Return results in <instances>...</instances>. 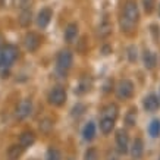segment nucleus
<instances>
[{"label": "nucleus", "mask_w": 160, "mask_h": 160, "mask_svg": "<svg viewBox=\"0 0 160 160\" xmlns=\"http://www.w3.org/2000/svg\"><path fill=\"white\" fill-rule=\"evenodd\" d=\"M54 126V122L50 119V118H44L40 121V131L43 134H50V131L53 129Z\"/></svg>", "instance_id": "obj_23"}, {"label": "nucleus", "mask_w": 160, "mask_h": 160, "mask_svg": "<svg viewBox=\"0 0 160 160\" xmlns=\"http://www.w3.org/2000/svg\"><path fill=\"white\" fill-rule=\"evenodd\" d=\"M31 112H32V100L31 98H24L16 107V118L24 121L31 115Z\"/></svg>", "instance_id": "obj_10"}, {"label": "nucleus", "mask_w": 160, "mask_h": 160, "mask_svg": "<svg viewBox=\"0 0 160 160\" xmlns=\"http://www.w3.org/2000/svg\"><path fill=\"white\" fill-rule=\"evenodd\" d=\"M24 44L25 49L28 50L29 53H35L41 46V37L37 32H28L24 38Z\"/></svg>", "instance_id": "obj_8"}, {"label": "nucleus", "mask_w": 160, "mask_h": 160, "mask_svg": "<svg viewBox=\"0 0 160 160\" xmlns=\"http://www.w3.org/2000/svg\"><path fill=\"white\" fill-rule=\"evenodd\" d=\"M102 116L110 118L113 121H116L118 116H119V106H118L116 103H109V104H106L102 110Z\"/></svg>", "instance_id": "obj_16"}, {"label": "nucleus", "mask_w": 160, "mask_h": 160, "mask_svg": "<svg viewBox=\"0 0 160 160\" xmlns=\"http://www.w3.org/2000/svg\"><path fill=\"white\" fill-rule=\"evenodd\" d=\"M24 153V148L19 146V144H13L8 148V157L9 160H18Z\"/></svg>", "instance_id": "obj_22"}, {"label": "nucleus", "mask_w": 160, "mask_h": 160, "mask_svg": "<svg viewBox=\"0 0 160 160\" xmlns=\"http://www.w3.org/2000/svg\"><path fill=\"white\" fill-rule=\"evenodd\" d=\"M32 5V0H21V9H29Z\"/></svg>", "instance_id": "obj_31"}, {"label": "nucleus", "mask_w": 160, "mask_h": 160, "mask_svg": "<svg viewBox=\"0 0 160 160\" xmlns=\"http://www.w3.org/2000/svg\"><path fill=\"white\" fill-rule=\"evenodd\" d=\"M140 19L138 5L134 0H128L123 6V12L121 15V28L122 31H131Z\"/></svg>", "instance_id": "obj_1"}, {"label": "nucleus", "mask_w": 160, "mask_h": 160, "mask_svg": "<svg viewBox=\"0 0 160 160\" xmlns=\"http://www.w3.org/2000/svg\"><path fill=\"white\" fill-rule=\"evenodd\" d=\"M159 16H160V6H159Z\"/></svg>", "instance_id": "obj_35"}, {"label": "nucleus", "mask_w": 160, "mask_h": 160, "mask_svg": "<svg viewBox=\"0 0 160 160\" xmlns=\"http://www.w3.org/2000/svg\"><path fill=\"white\" fill-rule=\"evenodd\" d=\"M73 65V54L71 50L63 49L56 56V73L59 77H66Z\"/></svg>", "instance_id": "obj_2"}, {"label": "nucleus", "mask_w": 160, "mask_h": 160, "mask_svg": "<svg viewBox=\"0 0 160 160\" xmlns=\"http://www.w3.org/2000/svg\"><path fill=\"white\" fill-rule=\"evenodd\" d=\"M156 6V0H142V8L147 13H151Z\"/></svg>", "instance_id": "obj_28"}, {"label": "nucleus", "mask_w": 160, "mask_h": 160, "mask_svg": "<svg viewBox=\"0 0 160 160\" xmlns=\"http://www.w3.org/2000/svg\"><path fill=\"white\" fill-rule=\"evenodd\" d=\"M134 92H135V84L132 82L131 79H121L116 85V97L119 100H129L134 97Z\"/></svg>", "instance_id": "obj_3"}, {"label": "nucleus", "mask_w": 160, "mask_h": 160, "mask_svg": "<svg viewBox=\"0 0 160 160\" xmlns=\"http://www.w3.org/2000/svg\"><path fill=\"white\" fill-rule=\"evenodd\" d=\"M142 107L147 113H156L160 109V97L154 92L147 94L146 97L142 98Z\"/></svg>", "instance_id": "obj_7"}, {"label": "nucleus", "mask_w": 160, "mask_h": 160, "mask_svg": "<svg viewBox=\"0 0 160 160\" xmlns=\"http://www.w3.org/2000/svg\"><path fill=\"white\" fill-rule=\"evenodd\" d=\"M115 144H116V151L119 154H126L129 150V135L123 129H118L115 135Z\"/></svg>", "instance_id": "obj_6"}, {"label": "nucleus", "mask_w": 160, "mask_h": 160, "mask_svg": "<svg viewBox=\"0 0 160 160\" xmlns=\"http://www.w3.org/2000/svg\"><path fill=\"white\" fill-rule=\"evenodd\" d=\"M18 22H19L21 27L28 28L31 22H32V12H31V9H22L19 18H18Z\"/></svg>", "instance_id": "obj_21"}, {"label": "nucleus", "mask_w": 160, "mask_h": 160, "mask_svg": "<svg viewBox=\"0 0 160 160\" xmlns=\"http://www.w3.org/2000/svg\"><path fill=\"white\" fill-rule=\"evenodd\" d=\"M115 122L113 119H110V118H103L100 119V122H98V126H100V132H102L103 135H109V134H112V131L115 129Z\"/></svg>", "instance_id": "obj_17"}, {"label": "nucleus", "mask_w": 160, "mask_h": 160, "mask_svg": "<svg viewBox=\"0 0 160 160\" xmlns=\"http://www.w3.org/2000/svg\"><path fill=\"white\" fill-rule=\"evenodd\" d=\"M109 52H110L109 47H104V49H103V54H109Z\"/></svg>", "instance_id": "obj_32"}, {"label": "nucleus", "mask_w": 160, "mask_h": 160, "mask_svg": "<svg viewBox=\"0 0 160 160\" xmlns=\"http://www.w3.org/2000/svg\"><path fill=\"white\" fill-rule=\"evenodd\" d=\"M142 63H144V68L147 71H153L157 65V56L154 52H151L150 49H146L142 52Z\"/></svg>", "instance_id": "obj_13"}, {"label": "nucleus", "mask_w": 160, "mask_h": 160, "mask_svg": "<svg viewBox=\"0 0 160 160\" xmlns=\"http://www.w3.org/2000/svg\"><path fill=\"white\" fill-rule=\"evenodd\" d=\"M52 18H53V10L50 9V8H43L38 12V15H37V25L41 29H46L49 27Z\"/></svg>", "instance_id": "obj_11"}, {"label": "nucleus", "mask_w": 160, "mask_h": 160, "mask_svg": "<svg viewBox=\"0 0 160 160\" xmlns=\"http://www.w3.org/2000/svg\"><path fill=\"white\" fill-rule=\"evenodd\" d=\"M128 153L131 154L132 160H141L144 156V141L142 138L137 137L135 140L132 141V144H129V150Z\"/></svg>", "instance_id": "obj_9"}, {"label": "nucleus", "mask_w": 160, "mask_h": 160, "mask_svg": "<svg viewBox=\"0 0 160 160\" xmlns=\"http://www.w3.org/2000/svg\"><path fill=\"white\" fill-rule=\"evenodd\" d=\"M159 160H160V157H159Z\"/></svg>", "instance_id": "obj_36"}, {"label": "nucleus", "mask_w": 160, "mask_h": 160, "mask_svg": "<svg viewBox=\"0 0 160 160\" xmlns=\"http://www.w3.org/2000/svg\"><path fill=\"white\" fill-rule=\"evenodd\" d=\"M137 59H138V50L135 46H129L128 47V60L131 63H135Z\"/></svg>", "instance_id": "obj_27"}, {"label": "nucleus", "mask_w": 160, "mask_h": 160, "mask_svg": "<svg viewBox=\"0 0 160 160\" xmlns=\"http://www.w3.org/2000/svg\"><path fill=\"white\" fill-rule=\"evenodd\" d=\"M47 100H49V103L52 104V106L62 107V106H65V103H66V100H68V92H66V90H65L63 87L56 85V87H53L52 90H50Z\"/></svg>", "instance_id": "obj_5"}, {"label": "nucleus", "mask_w": 160, "mask_h": 160, "mask_svg": "<svg viewBox=\"0 0 160 160\" xmlns=\"http://www.w3.org/2000/svg\"><path fill=\"white\" fill-rule=\"evenodd\" d=\"M19 56V50L16 46L13 44H6L2 47V65L0 66H5V68H10L15 63V60Z\"/></svg>", "instance_id": "obj_4"}, {"label": "nucleus", "mask_w": 160, "mask_h": 160, "mask_svg": "<svg viewBox=\"0 0 160 160\" xmlns=\"http://www.w3.org/2000/svg\"><path fill=\"white\" fill-rule=\"evenodd\" d=\"M85 110H87V106H85L84 103H77V104L72 107L71 115H72L73 118H79V116H82L84 113H85Z\"/></svg>", "instance_id": "obj_25"}, {"label": "nucleus", "mask_w": 160, "mask_h": 160, "mask_svg": "<svg viewBox=\"0 0 160 160\" xmlns=\"http://www.w3.org/2000/svg\"><path fill=\"white\" fill-rule=\"evenodd\" d=\"M106 160H119V153L116 150H109L106 154Z\"/></svg>", "instance_id": "obj_30"}, {"label": "nucleus", "mask_w": 160, "mask_h": 160, "mask_svg": "<svg viewBox=\"0 0 160 160\" xmlns=\"http://www.w3.org/2000/svg\"><path fill=\"white\" fill-rule=\"evenodd\" d=\"M137 121H138V109L135 106H132L125 113V125L128 128H134L137 125Z\"/></svg>", "instance_id": "obj_18"}, {"label": "nucleus", "mask_w": 160, "mask_h": 160, "mask_svg": "<svg viewBox=\"0 0 160 160\" xmlns=\"http://www.w3.org/2000/svg\"><path fill=\"white\" fill-rule=\"evenodd\" d=\"M159 97H160V96H159Z\"/></svg>", "instance_id": "obj_37"}, {"label": "nucleus", "mask_w": 160, "mask_h": 160, "mask_svg": "<svg viewBox=\"0 0 160 160\" xmlns=\"http://www.w3.org/2000/svg\"><path fill=\"white\" fill-rule=\"evenodd\" d=\"M44 160H62V153L56 147H49L44 156Z\"/></svg>", "instance_id": "obj_24"}, {"label": "nucleus", "mask_w": 160, "mask_h": 160, "mask_svg": "<svg viewBox=\"0 0 160 160\" xmlns=\"http://www.w3.org/2000/svg\"><path fill=\"white\" fill-rule=\"evenodd\" d=\"M84 160H98V151L94 147H88L84 153Z\"/></svg>", "instance_id": "obj_26"}, {"label": "nucleus", "mask_w": 160, "mask_h": 160, "mask_svg": "<svg viewBox=\"0 0 160 160\" xmlns=\"http://www.w3.org/2000/svg\"><path fill=\"white\" fill-rule=\"evenodd\" d=\"M150 28H151L150 31H151V34H153V38H154L156 41H157V40L160 38V28H159V27H157L156 24H153V25L150 27Z\"/></svg>", "instance_id": "obj_29"}, {"label": "nucleus", "mask_w": 160, "mask_h": 160, "mask_svg": "<svg viewBox=\"0 0 160 160\" xmlns=\"http://www.w3.org/2000/svg\"><path fill=\"white\" fill-rule=\"evenodd\" d=\"M2 41H3V38H2V35H0V44H2Z\"/></svg>", "instance_id": "obj_34"}, {"label": "nucleus", "mask_w": 160, "mask_h": 160, "mask_svg": "<svg viewBox=\"0 0 160 160\" xmlns=\"http://www.w3.org/2000/svg\"><path fill=\"white\" fill-rule=\"evenodd\" d=\"M35 140H37V137H35L34 131H29V129H27V131L21 132V135H19V146L22 147L24 150H27V148H29V147L34 146Z\"/></svg>", "instance_id": "obj_12"}, {"label": "nucleus", "mask_w": 160, "mask_h": 160, "mask_svg": "<svg viewBox=\"0 0 160 160\" xmlns=\"http://www.w3.org/2000/svg\"><path fill=\"white\" fill-rule=\"evenodd\" d=\"M78 32H79V27H78L77 22H71L68 24V27L65 28V34H63V38L66 43H73L75 40L78 38Z\"/></svg>", "instance_id": "obj_14"}, {"label": "nucleus", "mask_w": 160, "mask_h": 160, "mask_svg": "<svg viewBox=\"0 0 160 160\" xmlns=\"http://www.w3.org/2000/svg\"><path fill=\"white\" fill-rule=\"evenodd\" d=\"M96 132H97V128H96V123L92 121L87 122L82 128V138L84 141H87V142H91L94 138H96Z\"/></svg>", "instance_id": "obj_15"}, {"label": "nucleus", "mask_w": 160, "mask_h": 160, "mask_svg": "<svg viewBox=\"0 0 160 160\" xmlns=\"http://www.w3.org/2000/svg\"><path fill=\"white\" fill-rule=\"evenodd\" d=\"M0 65H2V49H0Z\"/></svg>", "instance_id": "obj_33"}, {"label": "nucleus", "mask_w": 160, "mask_h": 160, "mask_svg": "<svg viewBox=\"0 0 160 160\" xmlns=\"http://www.w3.org/2000/svg\"><path fill=\"white\" fill-rule=\"evenodd\" d=\"M147 132L151 138H159L160 137V119L159 118H154L151 119V122L147 126Z\"/></svg>", "instance_id": "obj_20"}, {"label": "nucleus", "mask_w": 160, "mask_h": 160, "mask_svg": "<svg viewBox=\"0 0 160 160\" xmlns=\"http://www.w3.org/2000/svg\"><path fill=\"white\" fill-rule=\"evenodd\" d=\"M92 87V82L91 79H88V78H82V79H79V82L78 85L75 87V94L78 96H84V94H87Z\"/></svg>", "instance_id": "obj_19"}]
</instances>
